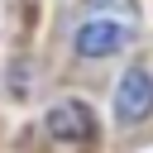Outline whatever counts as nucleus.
<instances>
[{
  "label": "nucleus",
  "mask_w": 153,
  "mask_h": 153,
  "mask_svg": "<svg viewBox=\"0 0 153 153\" xmlns=\"http://www.w3.org/2000/svg\"><path fill=\"white\" fill-rule=\"evenodd\" d=\"M134 5L129 0H86V19L72 33L76 57H110L120 48H129L134 38Z\"/></svg>",
  "instance_id": "f257e3e1"
},
{
  "label": "nucleus",
  "mask_w": 153,
  "mask_h": 153,
  "mask_svg": "<svg viewBox=\"0 0 153 153\" xmlns=\"http://www.w3.org/2000/svg\"><path fill=\"white\" fill-rule=\"evenodd\" d=\"M148 115H153V76H148L143 67H134V72H124L120 86H115V120H120V124H139V120H148Z\"/></svg>",
  "instance_id": "f03ea898"
},
{
  "label": "nucleus",
  "mask_w": 153,
  "mask_h": 153,
  "mask_svg": "<svg viewBox=\"0 0 153 153\" xmlns=\"http://www.w3.org/2000/svg\"><path fill=\"white\" fill-rule=\"evenodd\" d=\"M43 124H48V134L62 139V143H91V134H96V120H91V110H86L81 100H62V105H53Z\"/></svg>",
  "instance_id": "7ed1b4c3"
}]
</instances>
